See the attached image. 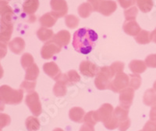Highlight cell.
<instances>
[{
  "mask_svg": "<svg viewBox=\"0 0 156 131\" xmlns=\"http://www.w3.org/2000/svg\"><path fill=\"white\" fill-rule=\"evenodd\" d=\"M98 39V34L92 29L80 28L73 34V48L82 54H88L92 51L94 43Z\"/></svg>",
  "mask_w": 156,
  "mask_h": 131,
  "instance_id": "cell-1",
  "label": "cell"
},
{
  "mask_svg": "<svg viewBox=\"0 0 156 131\" xmlns=\"http://www.w3.org/2000/svg\"><path fill=\"white\" fill-rule=\"evenodd\" d=\"M23 97V90L22 89L13 90L7 85L0 86V98L6 104L16 105L21 103Z\"/></svg>",
  "mask_w": 156,
  "mask_h": 131,
  "instance_id": "cell-2",
  "label": "cell"
},
{
  "mask_svg": "<svg viewBox=\"0 0 156 131\" xmlns=\"http://www.w3.org/2000/svg\"><path fill=\"white\" fill-rule=\"evenodd\" d=\"M113 76L114 74L110 67L106 66L101 68L94 80L96 87L101 90L110 89V85Z\"/></svg>",
  "mask_w": 156,
  "mask_h": 131,
  "instance_id": "cell-3",
  "label": "cell"
},
{
  "mask_svg": "<svg viewBox=\"0 0 156 131\" xmlns=\"http://www.w3.org/2000/svg\"><path fill=\"white\" fill-rule=\"evenodd\" d=\"M129 83V77L124 72L116 74L113 80L111 82L110 90L115 93H120L122 90L127 88Z\"/></svg>",
  "mask_w": 156,
  "mask_h": 131,
  "instance_id": "cell-4",
  "label": "cell"
},
{
  "mask_svg": "<svg viewBox=\"0 0 156 131\" xmlns=\"http://www.w3.org/2000/svg\"><path fill=\"white\" fill-rule=\"evenodd\" d=\"M25 102L34 116L37 117L41 115V111H42L41 104L40 102V99H39V96L37 92H33L27 94L25 99Z\"/></svg>",
  "mask_w": 156,
  "mask_h": 131,
  "instance_id": "cell-5",
  "label": "cell"
},
{
  "mask_svg": "<svg viewBox=\"0 0 156 131\" xmlns=\"http://www.w3.org/2000/svg\"><path fill=\"white\" fill-rule=\"evenodd\" d=\"M61 49L62 47L57 45L55 42L51 40L43 46L41 50V55L43 59H50L53 57V55L60 52Z\"/></svg>",
  "mask_w": 156,
  "mask_h": 131,
  "instance_id": "cell-6",
  "label": "cell"
},
{
  "mask_svg": "<svg viewBox=\"0 0 156 131\" xmlns=\"http://www.w3.org/2000/svg\"><path fill=\"white\" fill-rule=\"evenodd\" d=\"M51 13L56 17H62L67 13L68 6L66 0H51L50 2Z\"/></svg>",
  "mask_w": 156,
  "mask_h": 131,
  "instance_id": "cell-7",
  "label": "cell"
},
{
  "mask_svg": "<svg viewBox=\"0 0 156 131\" xmlns=\"http://www.w3.org/2000/svg\"><path fill=\"white\" fill-rule=\"evenodd\" d=\"M133 97H134V90L130 87L124 89L120 92L119 94V104L122 108L129 109L133 103Z\"/></svg>",
  "mask_w": 156,
  "mask_h": 131,
  "instance_id": "cell-8",
  "label": "cell"
},
{
  "mask_svg": "<svg viewBox=\"0 0 156 131\" xmlns=\"http://www.w3.org/2000/svg\"><path fill=\"white\" fill-rule=\"evenodd\" d=\"M113 111V107L110 104L105 103V104H102L99 108V109L96 111L98 122H102L104 123L109 120L112 117Z\"/></svg>",
  "mask_w": 156,
  "mask_h": 131,
  "instance_id": "cell-9",
  "label": "cell"
},
{
  "mask_svg": "<svg viewBox=\"0 0 156 131\" xmlns=\"http://www.w3.org/2000/svg\"><path fill=\"white\" fill-rule=\"evenodd\" d=\"M80 71L83 76L87 77H94L98 75L99 72V68L96 65L90 61H82L80 65Z\"/></svg>",
  "mask_w": 156,
  "mask_h": 131,
  "instance_id": "cell-10",
  "label": "cell"
},
{
  "mask_svg": "<svg viewBox=\"0 0 156 131\" xmlns=\"http://www.w3.org/2000/svg\"><path fill=\"white\" fill-rule=\"evenodd\" d=\"M117 9V4L112 0H101L100 2L98 12L104 16L108 17L115 12Z\"/></svg>",
  "mask_w": 156,
  "mask_h": 131,
  "instance_id": "cell-11",
  "label": "cell"
},
{
  "mask_svg": "<svg viewBox=\"0 0 156 131\" xmlns=\"http://www.w3.org/2000/svg\"><path fill=\"white\" fill-rule=\"evenodd\" d=\"M122 28L126 34L136 37L141 29L136 21H126L123 24Z\"/></svg>",
  "mask_w": 156,
  "mask_h": 131,
  "instance_id": "cell-12",
  "label": "cell"
},
{
  "mask_svg": "<svg viewBox=\"0 0 156 131\" xmlns=\"http://www.w3.org/2000/svg\"><path fill=\"white\" fill-rule=\"evenodd\" d=\"M70 34L68 31L62 30L54 36L52 41L55 42L57 45L60 47H63L69 44L70 41Z\"/></svg>",
  "mask_w": 156,
  "mask_h": 131,
  "instance_id": "cell-13",
  "label": "cell"
},
{
  "mask_svg": "<svg viewBox=\"0 0 156 131\" xmlns=\"http://www.w3.org/2000/svg\"><path fill=\"white\" fill-rule=\"evenodd\" d=\"M43 70L49 77L55 79L59 75H61L60 69L55 62H48L43 65Z\"/></svg>",
  "mask_w": 156,
  "mask_h": 131,
  "instance_id": "cell-14",
  "label": "cell"
},
{
  "mask_svg": "<svg viewBox=\"0 0 156 131\" xmlns=\"http://www.w3.org/2000/svg\"><path fill=\"white\" fill-rule=\"evenodd\" d=\"M9 50L16 54H20L25 48V42L22 38L16 37L9 43Z\"/></svg>",
  "mask_w": 156,
  "mask_h": 131,
  "instance_id": "cell-15",
  "label": "cell"
},
{
  "mask_svg": "<svg viewBox=\"0 0 156 131\" xmlns=\"http://www.w3.org/2000/svg\"><path fill=\"white\" fill-rule=\"evenodd\" d=\"M84 114H85V111L83 108H79V107H74L69 110V116L72 121L80 123V122H83Z\"/></svg>",
  "mask_w": 156,
  "mask_h": 131,
  "instance_id": "cell-16",
  "label": "cell"
},
{
  "mask_svg": "<svg viewBox=\"0 0 156 131\" xmlns=\"http://www.w3.org/2000/svg\"><path fill=\"white\" fill-rule=\"evenodd\" d=\"M38 6V0H25L23 4V10L26 14L32 16L37 10Z\"/></svg>",
  "mask_w": 156,
  "mask_h": 131,
  "instance_id": "cell-17",
  "label": "cell"
},
{
  "mask_svg": "<svg viewBox=\"0 0 156 131\" xmlns=\"http://www.w3.org/2000/svg\"><path fill=\"white\" fill-rule=\"evenodd\" d=\"M57 19H58V17H56L53 13L50 12V13H47L41 16L39 19V22L43 27L51 28L55 25V24L57 21Z\"/></svg>",
  "mask_w": 156,
  "mask_h": 131,
  "instance_id": "cell-18",
  "label": "cell"
},
{
  "mask_svg": "<svg viewBox=\"0 0 156 131\" xmlns=\"http://www.w3.org/2000/svg\"><path fill=\"white\" fill-rule=\"evenodd\" d=\"M129 68L133 74H141L145 72L147 65L145 62L140 60H133L129 65Z\"/></svg>",
  "mask_w": 156,
  "mask_h": 131,
  "instance_id": "cell-19",
  "label": "cell"
},
{
  "mask_svg": "<svg viewBox=\"0 0 156 131\" xmlns=\"http://www.w3.org/2000/svg\"><path fill=\"white\" fill-rule=\"evenodd\" d=\"M144 104L151 107H156V90L153 89H149L144 93L143 98Z\"/></svg>",
  "mask_w": 156,
  "mask_h": 131,
  "instance_id": "cell-20",
  "label": "cell"
},
{
  "mask_svg": "<svg viewBox=\"0 0 156 131\" xmlns=\"http://www.w3.org/2000/svg\"><path fill=\"white\" fill-rule=\"evenodd\" d=\"M128 114H129V109H126V108H122L121 106H118L114 109L112 115L115 119H117L119 123H121L122 122L129 118Z\"/></svg>",
  "mask_w": 156,
  "mask_h": 131,
  "instance_id": "cell-21",
  "label": "cell"
},
{
  "mask_svg": "<svg viewBox=\"0 0 156 131\" xmlns=\"http://www.w3.org/2000/svg\"><path fill=\"white\" fill-rule=\"evenodd\" d=\"M39 75V68L36 64H33L27 69H26L25 80L35 81Z\"/></svg>",
  "mask_w": 156,
  "mask_h": 131,
  "instance_id": "cell-22",
  "label": "cell"
},
{
  "mask_svg": "<svg viewBox=\"0 0 156 131\" xmlns=\"http://www.w3.org/2000/svg\"><path fill=\"white\" fill-rule=\"evenodd\" d=\"M37 36L41 41L45 42L51 39V38H53L54 33L51 29H48L47 28L42 27L37 30Z\"/></svg>",
  "mask_w": 156,
  "mask_h": 131,
  "instance_id": "cell-23",
  "label": "cell"
},
{
  "mask_svg": "<svg viewBox=\"0 0 156 131\" xmlns=\"http://www.w3.org/2000/svg\"><path fill=\"white\" fill-rule=\"evenodd\" d=\"M135 40L139 44H147L152 41L151 33L145 30H141L139 34L135 37Z\"/></svg>",
  "mask_w": 156,
  "mask_h": 131,
  "instance_id": "cell-24",
  "label": "cell"
},
{
  "mask_svg": "<svg viewBox=\"0 0 156 131\" xmlns=\"http://www.w3.org/2000/svg\"><path fill=\"white\" fill-rule=\"evenodd\" d=\"M78 13L81 17L82 18H87L90 15V13H92V11H94L92 6L88 2L82 3L81 5L78 7Z\"/></svg>",
  "mask_w": 156,
  "mask_h": 131,
  "instance_id": "cell-25",
  "label": "cell"
},
{
  "mask_svg": "<svg viewBox=\"0 0 156 131\" xmlns=\"http://www.w3.org/2000/svg\"><path fill=\"white\" fill-rule=\"evenodd\" d=\"M66 84L62 81H57L53 87V93L56 97H63L66 94Z\"/></svg>",
  "mask_w": 156,
  "mask_h": 131,
  "instance_id": "cell-26",
  "label": "cell"
},
{
  "mask_svg": "<svg viewBox=\"0 0 156 131\" xmlns=\"http://www.w3.org/2000/svg\"><path fill=\"white\" fill-rule=\"evenodd\" d=\"M26 127L28 131H37L40 129L39 120L34 116H29L25 122Z\"/></svg>",
  "mask_w": 156,
  "mask_h": 131,
  "instance_id": "cell-27",
  "label": "cell"
},
{
  "mask_svg": "<svg viewBox=\"0 0 156 131\" xmlns=\"http://www.w3.org/2000/svg\"><path fill=\"white\" fill-rule=\"evenodd\" d=\"M136 2L140 10L143 13L150 12L154 6L152 0H136Z\"/></svg>",
  "mask_w": 156,
  "mask_h": 131,
  "instance_id": "cell-28",
  "label": "cell"
},
{
  "mask_svg": "<svg viewBox=\"0 0 156 131\" xmlns=\"http://www.w3.org/2000/svg\"><path fill=\"white\" fill-rule=\"evenodd\" d=\"M83 122H84V123L88 124V125L94 126V125L98 122L96 111H89V112H87V113L84 115Z\"/></svg>",
  "mask_w": 156,
  "mask_h": 131,
  "instance_id": "cell-29",
  "label": "cell"
},
{
  "mask_svg": "<svg viewBox=\"0 0 156 131\" xmlns=\"http://www.w3.org/2000/svg\"><path fill=\"white\" fill-rule=\"evenodd\" d=\"M129 77V86H130V88L133 89V90H138L139 87L141 85V78L139 76L138 74H132Z\"/></svg>",
  "mask_w": 156,
  "mask_h": 131,
  "instance_id": "cell-30",
  "label": "cell"
},
{
  "mask_svg": "<svg viewBox=\"0 0 156 131\" xmlns=\"http://www.w3.org/2000/svg\"><path fill=\"white\" fill-rule=\"evenodd\" d=\"M80 20L75 15H67L65 17V23L69 28H76L79 24Z\"/></svg>",
  "mask_w": 156,
  "mask_h": 131,
  "instance_id": "cell-31",
  "label": "cell"
},
{
  "mask_svg": "<svg viewBox=\"0 0 156 131\" xmlns=\"http://www.w3.org/2000/svg\"><path fill=\"white\" fill-rule=\"evenodd\" d=\"M21 65L24 69H27L29 67L31 66L34 64V58L32 57V55L28 53H25L22 55L21 59Z\"/></svg>",
  "mask_w": 156,
  "mask_h": 131,
  "instance_id": "cell-32",
  "label": "cell"
},
{
  "mask_svg": "<svg viewBox=\"0 0 156 131\" xmlns=\"http://www.w3.org/2000/svg\"><path fill=\"white\" fill-rule=\"evenodd\" d=\"M36 86L35 81H24L20 85V88L23 89V91L28 93H31L34 92Z\"/></svg>",
  "mask_w": 156,
  "mask_h": 131,
  "instance_id": "cell-33",
  "label": "cell"
},
{
  "mask_svg": "<svg viewBox=\"0 0 156 131\" xmlns=\"http://www.w3.org/2000/svg\"><path fill=\"white\" fill-rule=\"evenodd\" d=\"M138 13L137 8L136 6H133V7L129 8V9H126L124 11V15L126 17V21H135L136 15Z\"/></svg>",
  "mask_w": 156,
  "mask_h": 131,
  "instance_id": "cell-34",
  "label": "cell"
},
{
  "mask_svg": "<svg viewBox=\"0 0 156 131\" xmlns=\"http://www.w3.org/2000/svg\"><path fill=\"white\" fill-rule=\"evenodd\" d=\"M11 122V118L9 115L4 113H0V131L2 128L9 126Z\"/></svg>",
  "mask_w": 156,
  "mask_h": 131,
  "instance_id": "cell-35",
  "label": "cell"
},
{
  "mask_svg": "<svg viewBox=\"0 0 156 131\" xmlns=\"http://www.w3.org/2000/svg\"><path fill=\"white\" fill-rule=\"evenodd\" d=\"M68 79H69V84H74L80 80V76L78 75L77 72L74 70H71L66 73Z\"/></svg>",
  "mask_w": 156,
  "mask_h": 131,
  "instance_id": "cell-36",
  "label": "cell"
},
{
  "mask_svg": "<svg viewBox=\"0 0 156 131\" xmlns=\"http://www.w3.org/2000/svg\"><path fill=\"white\" fill-rule=\"evenodd\" d=\"M110 68L112 69L114 76H115L116 74L119 73V72H122V70L124 68V64L122 62H120V61H116V62H114L113 64H112Z\"/></svg>",
  "mask_w": 156,
  "mask_h": 131,
  "instance_id": "cell-37",
  "label": "cell"
},
{
  "mask_svg": "<svg viewBox=\"0 0 156 131\" xmlns=\"http://www.w3.org/2000/svg\"><path fill=\"white\" fill-rule=\"evenodd\" d=\"M104 126H105V128H107L108 129H116V128L119 127V122L117 121V119H115V118L113 117V115H112V117L111 118H110L109 120H108L107 122H104Z\"/></svg>",
  "mask_w": 156,
  "mask_h": 131,
  "instance_id": "cell-38",
  "label": "cell"
},
{
  "mask_svg": "<svg viewBox=\"0 0 156 131\" xmlns=\"http://www.w3.org/2000/svg\"><path fill=\"white\" fill-rule=\"evenodd\" d=\"M145 64L149 68H156V54H150L146 58Z\"/></svg>",
  "mask_w": 156,
  "mask_h": 131,
  "instance_id": "cell-39",
  "label": "cell"
},
{
  "mask_svg": "<svg viewBox=\"0 0 156 131\" xmlns=\"http://www.w3.org/2000/svg\"><path fill=\"white\" fill-rule=\"evenodd\" d=\"M142 131H156V122L152 120L147 121Z\"/></svg>",
  "mask_w": 156,
  "mask_h": 131,
  "instance_id": "cell-40",
  "label": "cell"
},
{
  "mask_svg": "<svg viewBox=\"0 0 156 131\" xmlns=\"http://www.w3.org/2000/svg\"><path fill=\"white\" fill-rule=\"evenodd\" d=\"M120 6L123 9H127L136 3V0H118Z\"/></svg>",
  "mask_w": 156,
  "mask_h": 131,
  "instance_id": "cell-41",
  "label": "cell"
},
{
  "mask_svg": "<svg viewBox=\"0 0 156 131\" xmlns=\"http://www.w3.org/2000/svg\"><path fill=\"white\" fill-rule=\"evenodd\" d=\"M7 54V43L0 41V58H3Z\"/></svg>",
  "mask_w": 156,
  "mask_h": 131,
  "instance_id": "cell-42",
  "label": "cell"
},
{
  "mask_svg": "<svg viewBox=\"0 0 156 131\" xmlns=\"http://www.w3.org/2000/svg\"><path fill=\"white\" fill-rule=\"evenodd\" d=\"M130 126V120H129V118L126 119V120L123 121L121 123H119V129L120 131H126L128 128Z\"/></svg>",
  "mask_w": 156,
  "mask_h": 131,
  "instance_id": "cell-43",
  "label": "cell"
},
{
  "mask_svg": "<svg viewBox=\"0 0 156 131\" xmlns=\"http://www.w3.org/2000/svg\"><path fill=\"white\" fill-rule=\"evenodd\" d=\"M101 0H87V2L91 5L94 11H98L100 2Z\"/></svg>",
  "mask_w": 156,
  "mask_h": 131,
  "instance_id": "cell-44",
  "label": "cell"
},
{
  "mask_svg": "<svg viewBox=\"0 0 156 131\" xmlns=\"http://www.w3.org/2000/svg\"><path fill=\"white\" fill-rule=\"evenodd\" d=\"M80 131H94V129L93 126H90V125H88V124L84 123L80 127Z\"/></svg>",
  "mask_w": 156,
  "mask_h": 131,
  "instance_id": "cell-45",
  "label": "cell"
},
{
  "mask_svg": "<svg viewBox=\"0 0 156 131\" xmlns=\"http://www.w3.org/2000/svg\"><path fill=\"white\" fill-rule=\"evenodd\" d=\"M150 120L156 122V107H153L150 111Z\"/></svg>",
  "mask_w": 156,
  "mask_h": 131,
  "instance_id": "cell-46",
  "label": "cell"
},
{
  "mask_svg": "<svg viewBox=\"0 0 156 131\" xmlns=\"http://www.w3.org/2000/svg\"><path fill=\"white\" fill-rule=\"evenodd\" d=\"M8 6V2L6 1H4V0H0V14L2 13V11L4 10L6 6Z\"/></svg>",
  "mask_w": 156,
  "mask_h": 131,
  "instance_id": "cell-47",
  "label": "cell"
},
{
  "mask_svg": "<svg viewBox=\"0 0 156 131\" xmlns=\"http://www.w3.org/2000/svg\"><path fill=\"white\" fill-rule=\"evenodd\" d=\"M5 102L0 98V111H3L5 109Z\"/></svg>",
  "mask_w": 156,
  "mask_h": 131,
  "instance_id": "cell-48",
  "label": "cell"
},
{
  "mask_svg": "<svg viewBox=\"0 0 156 131\" xmlns=\"http://www.w3.org/2000/svg\"><path fill=\"white\" fill-rule=\"evenodd\" d=\"M151 39H152V41L156 43V28L151 32Z\"/></svg>",
  "mask_w": 156,
  "mask_h": 131,
  "instance_id": "cell-49",
  "label": "cell"
},
{
  "mask_svg": "<svg viewBox=\"0 0 156 131\" xmlns=\"http://www.w3.org/2000/svg\"><path fill=\"white\" fill-rule=\"evenodd\" d=\"M3 74H4L3 68H2V65H1V64H0V79H2V76H3Z\"/></svg>",
  "mask_w": 156,
  "mask_h": 131,
  "instance_id": "cell-50",
  "label": "cell"
},
{
  "mask_svg": "<svg viewBox=\"0 0 156 131\" xmlns=\"http://www.w3.org/2000/svg\"><path fill=\"white\" fill-rule=\"evenodd\" d=\"M52 131H64V130L62 129H61V128H55Z\"/></svg>",
  "mask_w": 156,
  "mask_h": 131,
  "instance_id": "cell-51",
  "label": "cell"
},
{
  "mask_svg": "<svg viewBox=\"0 0 156 131\" xmlns=\"http://www.w3.org/2000/svg\"><path fill=\"white\" fill-rule=\"evenodd\" d=\"M153 88L154 89V90H156V81L155 82H154V85H153Z\"/></svg>",
  "mask_w": 156,
  "mask_h": 131,
  "instance_id": "cell-52",
  "label": "cell"
},
{
  "mask_svg": "<svg viewBox=\"0 0 156 131\" xmlns=\"http://www.w3.org/2000/svg\"><path fill=\"white\" fill-rule=\"evenodd\" d=\"M7 1H10V0H7Z\"/></svg>",
  "mask_w": 156,
  "mask_h": 131,
  "instance_id": "cell-53",
  "label": "cell"
},
{
  "mask_svg": "<svg viewBox=\"0 0 156 131\" xmlns=\"http://www.w3.org/2000/svg\"><path fill=\"white\" fill-rule=\"evenodd\" d=\"M141 131H142V130H141Z\"/></svg>",
  "mask_w": 156,
  "mask_h": 131,
  "instance_id": "cell-54",
  "label": "cell"
}]
</instances>
